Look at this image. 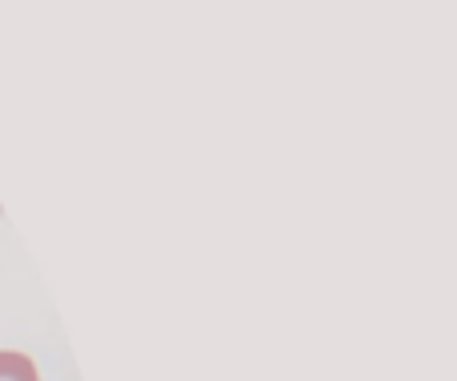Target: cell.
Here are the masks:
<instances>
[{
    "label": "cell",
    "instance_id": "cell-1",
    "mask_svg": "<svg viewBox=\"0 0 457 381\" xmlns=\"http://www.w3.org/2000/svg\"><path fill=\"white\" fill-rule=\"evenodd\" d=\"M0 381H40V377H37V366L24 353L0 350Z\"/></svg>",
    "mask_w": 457,
    "mask_h": 381
}]
</instances>
